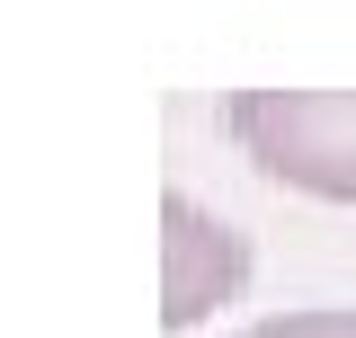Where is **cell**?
<instances>
[{"instance_id": "cell-1", "label": "cell", "mask_w": 356, "mask_h": 338, "mask_svg": "<svg viewBox=\"0 0 356 338\" xmlns=\"http://www.w3.org/2000/svg\"><path fill=\"white\" fill-rule=\"evenodd\" d=\"M222 125L267 178L356 205V89H241Z\"/></svg>"}, {"instance_id": "cell-2", "label": "cell", "mask_w": 356, "mask_h": 338, "mask_svg": "<svg viewBox=\"0 0 356 338\" xmlns=\"http://www.w3.org/2000/svg\"><path fill=\"white\" fill-rule=\"evenodd\" d=\"M250 285V241L222 223L214 205H196L187 187L161 196V321L196 330Z\"/></svg>"}, {"instance_id": "cell-3", "label": "cell", "mask_w": 356, "mask_h": 338, "mask_svg": "<svg viewBox=\"0 0 356 338\" xmlns=\"http://www.w3.org/2000/svg\"><path fill=\"white\" fill-rule=\"evenodd\" d=\"M232 338H356V312L348 303H330V312H276V321H250Z\"/></svg>"}]
</instances>
